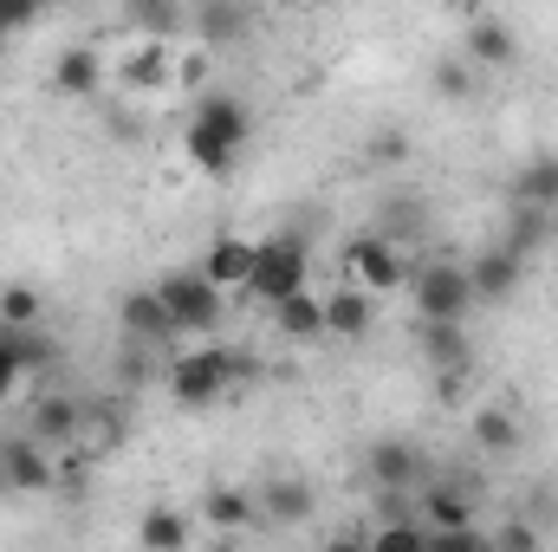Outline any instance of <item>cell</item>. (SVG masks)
<instances>
[{
	"label": "cell",
	"mask_w": 558,
	"mask_h": 552,
	"mask_svg": "<svg viewBox=\"0 0 558 552\" xmlns=\"http://www.w3.org/2000/svg\"><path fill=\"white\" fill-rule=\"evenodd\" d=\"M189 533H195V520L175 514V507H143V520H137L143 552H189Z\"/></svg>",
	"instance_id": "44dd1931"
},
{
	"label": "cell",
	"mask_w": 558,
	"mask_h": 552,
	"mask_svg": "<svg viewBox=\"0 0 558 552\" xmlns=\"http://www.w3.org/2000/svg\"><path fill=\"white\" fill-rule=\"evenodd\" d=\"M20 377H26V364H20V332H0V404L20 391Z\"/></svg>",
	"instance_id": "f1b7e54d"
},
{
	"label": "cell",
	"mask_w": 558,
	"mask_h": 552,
	"mask_svg": "<svg viewBox=\"0 0 558 552\" xmlns=\"http://www.w3.org/2000/svg\"><path fill=\"white\" fill-rule=\"evenodd\" d=\"M33 416H39V422H33V435H39V442H65V448L78 455V435H85V410H78V404H65V397H46Z\"/></svg>",
	"instance_id": "603a6c76"
},
{
	"label": "cell",
	"mask_w": 558,
	"mask_h": 552,
	"mask_svg": "<svg viewBox=\"0 0 558 552\" xmlns=\"http://www.w3.org/2000/svg\"><path fill=\"white\" fill-rule=\"evenodd\" d=\"M254 254H260V241H247V235H215V241L202 248L195 274L208 279L215 292H247V286H254Z\"/></svg>",
	"instance_id": "ba28073f"
},
{
	"label": "cell",
	"mask_w": 558,
	"mask_h": 552,
	"mask_svg": "<svg viewBox=\"0 0 558 552\" xmlns=\"http://www.w3.org/2000/svg\"><path fill=\"white\" fill-rule=\"evenodd\" d=\"M39 319H46V299H39V286H0V332H39Z\"/></svg>",
	"instance_id": "d4e9b609"
},
{
	"label": "cell",
	"mask_w": 558,
	"mask_h": 552,
	"mask_svg": "<svg viewBox=\"0 0 558 552\" xmlns=\"http://www.w3.org/2000/svg\"><path fill=\"white\" fill-rule=\"evenodd\" d=\"M468 435H474V448H481V455H513V448L526 442L520 416L500 410V404H481V410L468 416Z\"/></svg>",
	"instance_id": "d6986e66"
},
{
	"label": "cell",
	"mask_w": 558,
	"mask_h": 552,
	"mask_svg": "<svg viewBox=\"0 0 558 552\" xmlns=\"http://www.w3.org/2000/svg\"><path fill=\"white\" fill-rule=\"evenodd\" d=\"M487 540H494V552H539V527L533 520H500Z\"/></svg>",
	"instance_id": "83f0119b"
},
{
	"label": "cell",
	"mask_w": 558,
	"mask_h": 552,
	"mask_svg": "<svg viewBox=\"0 0 558 552\" xmlns=\"http://www.w3.org/2000/svg\"><path fill=\"white\" fill-rule=\"evenodd\" d=\"M416 527L422 533H474V527H481V507H474L468 488H454V481H428L422 501H416Z\"/></svg>",
	"instance_id": "9c48e42d"
},
{
	"label": "cell",
	"mask_w": 558,
	"mask_h": 552,
	"mask_svg": "<svg viewBox=\"0 0 558 552\" xmlns=\"http://www.w3.org/2000/svg\"><path fill=\"white\" fill-rule=\"evenodd\" d=\"M422 358H428L441 377H468L474 345H468V332H461V325H422Z\"/></svg>",
	"instance_id": "ffe728a7"
},
{
	"label": "cell",
	"mask_w": 558,
	"mask_h": 552,
	"mask_svg": "<svg viewBox=\"0 0 558 552\" xmlns=\"http://www.w3.org/2000/svg\"><path fill=\"white\" fill-rule=\"evenodd\" d=\"M202 520L215 533H247V527H260V494H247V488H208Z\"/></svg>",
	"instance_id": "e0dca14e"
},
{
	"label": "cell",
	"mask_w": 558,
	"mask_h": 552,
	"mask_svg": "<svg viewBox=\"0 0 558 552\" xmlns=\"http://www.w3.org/2000/svg\"><path fill=\"white\" fill-rule=\"evenodd\" d=\"M247 377H260V358L254 351H228V345H202V351H182L175 364H169V397L182 404V410H208V404H221L234 384H247Z\"/></svg>",
	"instance_id": "7a4b0ae2"
},
{
	"label": "cell",
	"mask_w": 558,
	"mask_h": 552,
	"mask_svg": "<svg viewBox=\"0 0 558 552\" xmlns=\"http://www.w3.org/2000/svg\"><path fill=\"white\" fill-rule=\"evenodd\" d=\"M312 514H318L312 481H299V475H274V481H267V494H260V520H274V527H305Z\"/></svg>",
	"instance_id": "7c38bea8"
},
{
	"label": "cell",
	"mask_w": 558,
	"mask_h": 552,
	"mask_svg": "<svg viewBox=\"0 0 558 552\" xmlns=\"http://www.w3.org/2000/svg\"><path fill=\"white\" fill-rule=\"evenodd\" d=\"M175 72H182V59H175L169 39H137L118 59V85L124 92H162V85H175Z\"/></svg>",
	"instance_id": "30bf717a"
},
{
	"label": "cell",
	"mask_w": 558,
	"mask_h": 552,
	"mask_svg": "<svg viewBox=\"0 0 558 552\" xmlns=\"http://www.w3.org/2000/svg\"><path fill=\"white\" fill-rule=\"evenodd\" d=\"M247 137H254L247 98H234V92H202L195 111H189V124H182V156H189L202 176H228L234 156L247 149Z\"/></svg>",
	"instance_id": "6da1fadb"
},
{
	"label": "cell",
	"mask_w": 558,
	"mask_h": 552,
	"mask_svg": "<svg viewBox=\"0 0 558 552\" xmlns=\"http://www.w3.org/2000/svg\"><path fill=\"white\" fill-rule=\"evenodd\" d=\"M513 195H520V208H533V215L558 208V156H533V163L513 176Z\"/></svg>",
	"instance_id": "7402d4cb"
},
{
	"label": "cell",
	"mask_w": 558,
	"mask_h": 552,
	"mask_svg": "<svg viewBox=\"0 0 558 552\" xmlns=\"http://www.w3.org/2000/svg\"><path fill=\"white\" fill-rule=\"evenodd\" d=\"M52 92L65 98H98L105 92V52L98 46H65L52 59Z\"/></svg>",
	"instance_id": "8fae6325"
},
{
	"label": "cell",
	"mask_w": 558,
	"mask_h": 552,
	"mask_svg": "<svg viewBox=\"0 0 558 552\" xmlns=\"http://www.w3.org/2000/svg\"><path fill=\"white\" fill-rule=\"evenodd\" d=\"M274 325L286 338H325V299L305 286V292H292L286 305H274Z\"/></svg>",
	"instance_id": "cb8c5ba5"
},
{
	"label": "cell",
	"mask_w": 558,
	"mask_h": 552,
	"mask_svg": "<svg viewBox=\"0 0 558 552\" xmlns=\"http://www.w3.org/2000/svg\"><path fill=\"white\" fill-rule=\"evenodd\" d=\"M435 92H441V98H468V65H461V59H441V65H435Z\"/></svg>",
	"instance_id": "4dcf8cb0"
},
{
	"label": "cell",
	"mask_w": 558,
	"mask_h": 552,
	"mask_svg": "<svg viewBox=\"0 0 558 552\" xmlns=\"http://www.w3.org/2000/svg\"><path fill=\"white\" fill-rule=\"evenodd\" d=\"M371 481H377V494H403V488H416L422 481L416 442H377V448H371Z\"/></svg>",
	"instance_id": "9a60e30c"
},
{
	"label": "cell",
	"mask_w": 558,
	"mask_h": 552,
	"mask_svg": "<svg viewBox=\"0 0 558 552\" xmlns=\"http://www.w3.org/2000/svg\"><path fill=\"white\" fill-rule=\"evenodd\" d=\"M118 325L143 338V345H162V338H175V325H169V312H162V299H156V286H137V292H124V305H118Z\"/></svg>",
	"instance_id": "ac0fdd59"
},
{
	"label": "cell",
	"mask_w": 558,
	"mask_h": 552,
	"mask_svg": "<svg viewBox=\"0 0 558 552\" xmlns=\"http://www.w3.org/2000/svg\"><path fill=\"white\" fill-rule=\"evenodd\" d=\"M325 552H371V547H364V533H331Z\"/></svg>",
	"instance_id": "1f68e13d"
},
{
	"label": "cell",
	"mask_w": 558,
	"mask_h": 552,
	"mask_svg": "<svg viewBox=\"0 0 558 552\" xmlns=\"http://www.w3.org/2000/svg\"><path fill=\"white\" fill-rule=\"evenodd\" d=\"M344 274L357 292H371V299H384V292H397L410 267H403V248L397 241H384V235H357V241H344Z\"/></svg>",
	"instance_id": "8992f818"
},
{
	"label": "cell",
	"mask_w": 558,
	"mask_h": 552,
	"mask_svg": "<svg viewBox=\"0 0 558 552\" xmlns=\"http://www.w3.org/2000/svg\"><path fill=\"white\" fill-rule=\"evenodd\" d=\"M416 312L422 325H468L474 312V279L461 261H422L416 267Z\"/></svg>",
	"instance_id": "277c9868"
},
{
	"label": "cell",
	"mask_w": 558,
	"mask_h": 552,
	"mask_svg": "<svg viewBox=\"0 0 558 552\" xmlns=\"http://www.w3.org/2000/svg\"><path fill=\"white\" fill-rule=\"evenodd\" d=\"M0 488H7V494H46V488H59V461L46 455L39 435L0 442Z\"/></svg>",
	"instance_id": "52a82bcc"
},
{
	"label": "cell",
	"mask_w": 558,
	"mask_h": 552,
	"mask_svg": "<svg viewBox=\"0 0 558 552\" xmlns=\"http://www.w3.org/2000/svg\"><path fill=\"white\" fill-rule=\"evenodd\" d=\"M377 325V299L357 292V286H338L325 292V338H364Z\"/></svg>",
	"instance_id": "4fadbf2b"
},
{
	"label": "cell",
	"mask_w": 558,
	"mask_h": 552,
	"mask_svg": "<svg viewBox=\"0 0 558 552\" xmlns=\"http://www.w3.org/2000/svg\"><path fill=\"white\" fill-rule=\"evenodd\" d=\"M428 552H494V540L474 527V533H428Z\"/></svg>",
	"instance_id": "f546056e"
},
{
	"label": "cell",
	"mask_w": 558,
	"mask_h": 552,
	"mask_svg": "<svg viewBox=\"0 0 558 552\" xmlns=\"http://www.w3.org/2000/svg\"><path fill=\"white\" fill-rule=\"evenodd\" d=\"M520 274H526V261L513 254V248H487L474 267H468V279H474V299H487V305H500V299H513V286H520Z\"/></svg>",
	"instance_id": "5bb4252c"
},
{
	"label": "cell",
	"mask_w": 558,
	"mask_h": 552,
	"mask_svg": "<svg viewBox=\"0 0 558 552\" xmlns=\"http://www.w3.org/2000/svg\"><path fill=\"white\" fill-rule=\"evenodd\" d=\"M156 299H162V312H169V325H175V332H215V325H221V312H228V292H215L195 267L162 274V279H156Z\"/></svg>",
	"instance_id": "5b68a950"
},
{
	"label": "cell",
	"mask_w": 558,
	"mask_h": 552,
	"mask_svg": "<svg viewBox=\"0 0 558 552\" xmlns=\"http://www.w3.org/2000/svg\"><path fill=\"white\" fill-rule=\"evenodd\" d=\"M241 26H247L241 7H202V13H195V33H208V39H234Z\"/></svg>",
	"instance_id": "4316f807"
},
{
	"label": "cell",
	"mask_w": 558,
	"mask_h": 552,
	"mask_svg": "<svg viewBox=\"0 0 558 552\" xmlns=\"http://www.w3.org/2000/svg\"><path fill=\"white\" fill-rule=\"evenodd\" d=\"M468 59H474V65H513V59H520L513 26H507L500 13H474V20H468Z\"/></svg>",
	"instance_id": "2e32d148"
},
{
	"label": "cell",
	"mask_w": 558,
	"mask_h": 552,
	"mask_svg": "<svg viewBox=\"0 0 558 552\" xmlns=\"http://www.w3.org/2000/svg\"><path fill=\"white\" fill-rule=\"evenodd\" d=\"M312 286V254H305V241L299 235H274V241H260V254H254V299L274 312L286 305L292 292H305Z\"/></svg>",
	"instance_id": "3957f363"
},
{
	"label": "cell",
	"mask_w": 558,
	"mask_h": 552,
	"mask_svg": "<svg viewBox=\"0 0 558 552\" xmlns=\"http://www.w3.org/2000/svg\"><path fill=\"white\" fill-rule=\"evenodd\" d=\"M364 547L371 552H428V533H422L416 520H384L377 533H364Z\"/></svg>",
	"instance_id": "484cf974"
}]
</instances>
